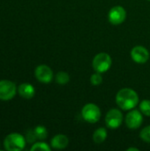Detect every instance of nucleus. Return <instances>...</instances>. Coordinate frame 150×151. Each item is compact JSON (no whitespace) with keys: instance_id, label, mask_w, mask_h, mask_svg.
<instances>
[{"instance_id":"obj_1","label":"nucleus","mask_w":150,"mask_h":151,"mask_svg":"<svg viewBox=\"0 0 150 151\" xmlns=\"http://www.w3.org/2000/svg\"><path fill=\"white\" fill-rule=\"evenodd\" d=\"M116 102L118 107L124 111L133 110L139 103L137 93L131 88H122L116 96Z\"/></svg>"},{"instance_id":"obj_2","label":"nucleus","mask_w":150,"mask_h":151,"mask_svg":"<svg viewBox=\"0 0 150 151\" xmlns=\"http://www.w3.org/2000/svg\"><path fill=\"white\" fill-rule=\"evenodd\" d=\"M26 139L24 136L18 133H12L8 134L4 141V146L8 151H20L25 148Z\"/></svg>"},{"instance_id":"obj_3","label":"nucleus","mask_w":150,"mask_h":151,"mask_svg":"<svg viewBox=\"0 0 150 151\" xmlns=\"http://www.w3.org/2000/svg\"><path fill=\"white\" fill-rule=\"evenodd\" d=\"M111 65H112V60L111 56L104 52H101L97 54L94 58L92 62L94 70L100 73L107 72L111 68Z\"/></svg>"},{"instance_id":"obj_4","label":"nucleus","mask_w":150,"mask_h":151,"mask_svg":"<svg viewBox=\"0 0 150 151\" xmlns=\"http://www.w3.org/2000/svg\"><path fill=\"white\" fill-rule=\"evenodd\" d=\"M81 116L85 121L94 124L96 123L101 118V111L96 104H88L81 110Z\"/></svg>"},{"instance_id":"obj_5","label":"nucleus","mask_w":150,"mask_h":151,"mask_svg":"<svg viewBox=\"0 0 150 151\" xmlns=\"http://www.w3.org/2000/svg\"><path fill=\"white\" fill-rule=\"evenodd\" d=\"M17 93L16 85L8 80L0 81V100L8 101L12 99Z\"/></svg>"},{"instance_id":"obj_6","label":"nucleus","mask_w":150,"mask_h":151,"mask_svg":"<svg viewBox=\"0 0 150 151\" xmlns=\"http://www.w3.org/2000/svg\"><path fill=\"white\" fill-rule=\"evenodd\" d=\"M123 121L122 112L118 109H111L105 117V124L111 129H116L119 127Z\"/></svg>"},{"instance_id":"obj_7","label":"nucleus","mask_w":150,"mask_h":151,"mask_svg":"<svg viewBox=\"0 0 150 151\" xmlns=\"http://www.w3.org/2000/svg\"><path fill=\"white\" fill-rule=\"evenodd\" d=\"M108 18L109 21L112 25H120L125 21L126 18V12L122 6H114L110 10Z\"/></svg>"},{"instance_id":"obj_8","label":"nucleus","mask_w":150,"mask_h":151,"mask_svg":"<svg viewBox=\"0 0 150 151\" xmlns=\"http://www.w3.org/2000/svg\"><path fill=\"white\" fill-rule=\"evenodd\" d=\"M143 121L141 111L138 110H132L126 117V125L130 129L139 128Z\"/></svg>"},{"instance_id":"obj_9","label":"nucleus","mask_w":150,"mask_h":151,"mask_svg":"<svg viewBox=\"0 0 150 151\" xmlns=\"http://www.w3.org/2000/svg\"><path fill=\"white\" fill-rule=\"evenodd\" d=\"M34 75L42 83H50L53 79L52 70L46 65H40L35 68Z\"/></svg>"},{"instance_id":"obj_10","label":"nucleus","mask_w":150,"mask_h":151,"mask_svg":"<svg viewBox=\"0 0 150 151\" xmlns=\"http://www.w3.org/2000/svg\"><path fill=\"white\" fill-rule=\"evenodd\" d=\"M132 59L138 64H144L149 59V52L143 46H135L131 51Z\"/></svg>"},{"instance_id":"obj_11","label":"nucleus","mask_w":150,"mask_h":151,"mask_svg":"<svg viewBox=\"0 0 150 151\" xmlns=\"http://www.w3.org/2000/svg\"><path fill=\"white\" fill-rule=\"evenodd\" d=\"M68 143H69V140H68L67 136H65L64 134L55 135L51 139V142H50L51 147L56 150H63L68 146Z\"/></svg>"},{"instance_id":"obj_12","label":"nucleus","mask_w":150,"mask_h":151,"mask_svg":"<svg viewBox=\"0 0 150 151\" xmlns=\"http://www.w3.org/2000/svg\"><path fill=\"white\" fill-rule=\"evenodd\" d=\"M18 91H19V95L25 99H31L32 97H34L35 93L34 88L29 83L20 84L19 86Z\"/></svg>"},{"instance_id":"obj_13","label":"nucleus","mask_w":150,"mask_h":151,"mask_svg":"<svg viewBox=\"0 0 150 151\" xmlns=\"http://www.w3.org/2000/svg\"><path fill=\"white\" fill-rule=\"evenodd\" d=\"M107 137V131L103 127H100L96 129L94 134H93V141L96 144H101L103 143Z\"/></svg>"},{"instance_id":"obj_14","label":"nucleus","mask_w":150,"mask_h":151,"mask_svg":"<svg viewBox=\"0 0 150 151\" xmlns=\"http://www.w3.org/2000/svg\"><path fill=\"white\" fill-rule=\"evenodd\" d=\"M70 81V76L65 72H59L56 75V82L60 85H65Z\"/></svg>"},{"instance_id":"obj_15","label":"nucleus","mask_w":150,"mask_h":151,"mask_svg":"<svg viewBox=\"0 0 150 151\" xmlns=\"http://www.w3.org/2000/svg\"><path fill=\"white\" fill-rule=\"evenodd\" d=\"M34 134H35L36 138L39 139V140H44L48 136L47 129L44 127H42V126H37L34 129Z\"/></svg>"},{"instance_id":"obj_16","label":"nucleus","mask_w":150,"mask_h":151,"mask_svg":"<svg viewBox=\"0 0 150 151\" xmlns=\"http://www.w3.org/2000/svg\"><path fill=\"white\" fill-rule=\"evenodd\" d=\"M140 111L143 115L150 117V100H143L140 104Z\"/></svg>"},{"instance_id":"obj_17","label":"nucleus","mask_w":150,"mask_h":151,"mask_svg":"<svg viewBox=\"0 0 150 151\" xmlns=\"http://www.w3.org/2000/svg\"><path fill=\"white\" fill-rule=\"evenodd\" d=\"M31 150H43V151H50V147L45 143V142H36L31 147Z\"/></svg>"},{"instance_id":"obj_18","label":"nucleus","mask_w":150,"mask_h":151,"mask_svg":"<svg viewBox=\"0 0 150 151\" xmlns=\"http://www.w3.org/2000/svg\"><path fill=\"white\" fill-rule=\"evenodd\" d=\"M90 82L94 86L100 85L103 82V77L100 73L95 72V73H93L90 77Z\"/></svg>"},{"instance_id":"obj_19","label":"nucleus","mask_w":150,"mask_h":151,"mask_svg":"<svg viewBox=\"0 0 150 151\" xmlns=\"http://www.w3.org/2000/svg\"><path fill=\"white\" fill-rule=\"evenodd\" d=\"M140 137H141V139L143 140L144 142L150 143V126L146 127L145 128H143V129L141 131Z\"/></svg>"},{"instance_id":"obj_20","label":"nucleus","mask_w":150,"mask_h":151,"mask_svg":"<svg viewBox=\"0 0 150 151\" xmlns=\"http://www.w3.org/2000/svg\"><path fill=\"white\" fill-rule=\"evenodd\" d=\"M36 136H35V134H34V130H28L26 134V140L27 142L29 143H33L35 140H36Z\"/></svg>"},{"instance_id":"obj_21","label":"nucleus","mask_w":150,"mask_h":151,"mask_svg":"<svg viewBox=\"0 0 150 151\" xmlns=\"http://www.w3.org/2000/svg\"><path fill=\"white\" fill-rule=\"evenodd\" d=\"M139 151V149H136V148H129V149H127V151Z\"/></svg>"},{"instance_id":"obj_22","label":"nucleus","mask_w":150,"mask_h":151,"mask_svg":"<svg viewBox=\"0 0 150 151\" xmlns=\"http://www.w3.org/2000/svg\"><path fill=\"white\" fill-rule=\"evenodd\" d=\"M149 1H150V0H149Z\"/></svg>"}]
</instances>
